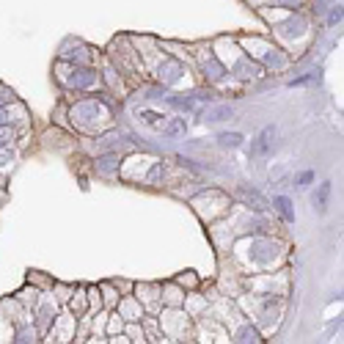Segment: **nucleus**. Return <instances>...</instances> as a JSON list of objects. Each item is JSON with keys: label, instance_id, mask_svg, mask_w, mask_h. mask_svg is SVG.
<instances>
[{"label": "nucleus", "instance_id": "nucleus-1", "mask_svg": "<svg viewBox=\"0 0 344 344\" xmlns=\"http://www.w3.org/2000/svg\"><path fill=\"white\" fill-rule=\"evenodd\" d=\"M278 207H281V212H284V218H287V220H292V212H289V201H287V198H278Z\"/></svg>", "mask_w": 344, "mask_h": 344}, {"label": "nucleus", "instance_id": "nucleus-2", "mask_svg": "<svg viewBox=\"0 0 344 344\" xmlns=\"http://www.w3.org/2000/svg\"><path fill=\"white\" fill-rule=\"evenodd\" d=\"M220 141H223L226 146H229V143H231V146H237V143H240L242 138H240V135H220Z\"/></svg>", "mask_w": 344, "mask_h": 344}]
</instances>
